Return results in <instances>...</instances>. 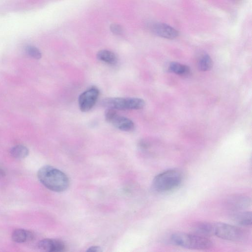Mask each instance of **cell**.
Masks as SVG:
<instances>
[{
	"mask_svg": "<svg viewBox=\"0 0 252 252\" xmlns=\"http://www.w3.org/2000/svg\"><path fill=\"white\" fill-rule=\"evenodd\" d=\"M37 178L42 184L55 192H64L70 186L67 176L52 166L46 165L40 168L37 173Z\"/></svg>",
	"mask_w": 252,
	"mask_h": 252,
	"instance_id": "obj_1",
	"label": "cell"
},
{
	"mask_svg": "<svg viewBox=\"0 0 252 252\" xmlns=\"http://www.w3.org/2000/svg\"><path fill=\"white\" fill-rule=\"evenodd\" d=\"M171 240L175 245L194 250H207L214 245L213 242L208 237L193 233H175L171 235Z\"/></svg>",
	"mask_w": 252,
	"mask_h": 252,
	"instance_id": "obj_2",
	"label": "cell"
},
{
	"mask_svg": "<svg viewBox=\"0 0 252 252\" xmlns=\"http://www.w3.org/2000/svg\"><path fill=\"white\" fill-rule=\"evenodd\" d=\"M183 181V176L177 170L164 171L155 177L152 182L154 191L159 193L172 191L178 188Z\"/></svg>",
	"mask_w": 252,
	"mask_h": 252,
	"instance_id": "obj_3",
	"label": "cell"
},
{
	"mask_svg": "<svg viewBox=\"0 0 252 252\" xmlns=\"http://www.w3.org/2000/svg\"><path fill=\"white\" fill-rule=\"evenodd\" d=\"M211 229L212 236L228 241L240 242L245 237L244 231L237 226L223 223H211Z\"/></svg>",
	"mask_w": 252,
	"mask_h": 252,
	"instance_id": "obj_4",
	"label": "cell"
},
{
	"mask_svg": "<svg viewBox=\"0 0 252 252\" xmlns=\"http://www.w3.org/2000/svg\"><path fill=\"white\" fill-rule=\"evenodd\" d=\"M145 103L144 100L136 98H112L104 99L102 105L115 110H138L142 109Z\"/></svg>",
	"mask_w": 252,
	"mask_h": 252,
	"instance_id": "obj_5",
	"label": "cell"
},
{
	"mask_svg": "<svg viewBox=\"0 0 252 252\" xmlns=\"http://www.w3.org/2000/svg\"><path fill=\"white\" fill-rule=\"evenodd\" d=\"M100 94L99 90L93 87L82 93L79 97V106L82 112L90 111L95 105Z\"/></svg>",
	"mask_w": 252,
	"mask_h": 252,
	"instance_id": "obj_6",
	"label": "cell"
},
{
	"mask_svg": "<svg viewBox=\"0 0 252 252\" xmlns=\"http://www.w3.org/2000/svg\"><path fill=\"white\" fill-rule=\"evenodd\" d=\"M228 208L235 212L244 211L251 204L250 198L245 195H235L228 198L225 202Z\"/></svg>",
	"mask_w": 252,
	"mask_h": 252,
	"instance_id": "obj_7",
	"label": "cell"
},
{
	"mask_svg": "<svg viewBox=\"0 0 252 252\" xmlns=\"http://www.w3.org/2000/svg\"><path fill=\"white\" fill-rule=\"evenodd\" d=\"M150 29L156 35L167 39H174L179 35V32L172 26L162 23L153 24Z\"/></svg>",
	"mask_w": 252,
	"mask_h": 252,
	"instance_id": "obj_8",
	"label": "cell"
},
{
	"mask_svg": "<svg viewBox=\"0 0 252 252\" xmlns=\"http://www.w3.org/2000/svg\"><path fill=\"white\" fill-rule=\"evenodd\" d=\"M38 248L47 252H62L66 249L65 243L61 240L56 239H45L37 244Z\"/></svg>",
	"mask_w": 252,
	"mask_h": 252,
	"instance_id": "obj_9",
	"label": "cell"
},
{
	"mask_svg": "<svg viewBox=\"0 0 252 252\" xmlns=\"http://www.w3.org/2000/svg\"><path fill=\"white\" fill-rule=\"evenodd\" d=\"M110 123L116 128L122 131L131 132L135 129V124L131 120L123 116H119L118 114Z\"/></svg>",
	"mask_w": 252,
	"mask_h": 252,
	"instance_id": "obj_10",
	"label": "cell"
},
{
	"mask_svg": "<svg viewBox=\"0 0 252 252\" xmlns=\"http://www.w3.org/2000/svg\"><path fill=\"white\" fill-rule=\"evenodd\" d=\"M232 215L233 221L238 225L243 227H249L252 226V213L247 211L235 212Z\"/></svg>",
	"mask_w": 252,
	"mask_h": 252,
	"instance_id": "obj_11",
	"label": "cell"
},
{
	"mask_svg": "<svg viewBox=\"0 0 252 252\" xmlns=\"http://www.w3.org/2000/svg\"><path fill=\"white\" fill-rule=\"evenodd\" d=\"M34 237V235L32 232L23 229L16 230L12 234L13 240L19 243L30 241Z\"/></svg>",
	"mask_w": 252,
	"mask_h": 252,
	"instance_id": "obj_12",
	"label": "cell"
},
{
	"mask_svg": "<svg viewBox=\"0 0 252 252\" xmlns=\"http://www.w3.org/2000/svg\"><path fill=\"white\" fill-rule=\"evenodd\" d=\"M97 56L99 60L109 65H115L118 61L116 55L113 53L108 50L99 51Z\"/></svg>",
	"mask_w": 252,
	"mask_h": 252,
	"instance_id": "obj_13",
	"label": "cell"
},
{
	"mask_svg": "<svg viewBox=\"0 0 252 252\" xmlns=\"http://www.w3.org/2000/svg\"><path fill=\"white\" fill-rule=\"evenodd\" d=\"M169 69L171 72L184 76L189 75L191 72L189 67L177 62L171 63L169 65Z\"/></svg>",
	"mask_w": 252,
	"mask_h": 252,
	"instance_id": "obj_14",
	"label": "cell"
},
{
	"mask_svg": "<svg viewBox=\"0 0 252 252\" xmlns=\"http://www.w3.org/2000/svg\"><path fill=\"white\" fill-rule=\"evenodd\" d=\"M11 156L18 159H24L29 154V150L25 146L18 145L13 147L10 150Z\"/></svg>",
	"mask_w": 252,
	"mask_h": 252,
	"instance_id": "obj_15",
	"label": "cell"
},
{
	"mask_svg": "<svg viewBox=\"0 0 252 252\" xmlns=\"http://www.w3.org/2000/svg\"><path fill=\"white\" fill-rule=\"evenodd\" d=\"M213 66V60L208 55H203L201 57L198 62V68L201 71H209L212 69Z\"/></svg>",
	"mask_w": 252,
	"mask_h": 252,
	"instance_id": "obj_16",
	"label": "cell"
},
{
	"mask_svg": "<svg viewBox=\"0 0 252 252\" xmlns=\"http://www.w3.org/2000/svg\"><path fill=\"white\" fill-rule=\"evenodd\" d=\"M25 52L30 57L36 60L40 59L42 56L40 51L32 46H27L25 48Z\"/></svg>",
	"mask_w": 252,
	"mask_h": 252,
	"instance_id": "obj_17",
	"label": "cell"
},
{
	"mask_svg": "<svg viewBox=\"0 0 252 252\" xmlns=\"http://www.w3.org/2000/svg\"><path fill=\"white\" fill-rule=\"evenodd\" d=\"M111 32L116 35H121L123 33V28L119 24L113 23L110 26Z\"/></svg>",
	"mask_w": 252,
	"mask_h": 252,
	"instance_id": "obj_18",
	"label": "cell"
},
{
	"mask_svg": "<svg viewBox=\"0 0 252 252\" xmlns=\"http://www.w3.org/2000/svg\"><path fill=\"white\" fill-rule=\"evenodd\" d=\"M116 110L112 108H108L105 112L106 120L109 123H111L114 117L117 115Z\"/></svg>",
	"mask_w": 252,
	"mask_h": 252,
	"instance_id": "obj_19",
	"label": "cell"
},
{
	"mask_svg": "<svg viewBox=\"0 0 252 252\" xmlns=\"http://www.w3.org/2000/svg\"><path fill=\"white\" fill-rule=\"evenodd\" d=\"M87 251L90 252H101L102 251V248L99 246H93L90 247Z\"/></svg>",
	"mask_w": 252,
	"mask_h": 252,
	"instance_id": "obj_20",
	"label": "cell"
},
{
	"mask_svg": "<svg viewBox=\"0 0 252 252\" xmlns=\"http://www.w3.org/2000/svg\"><path fill=\"white\" fill-rule=\"evenodd\" d=\"M6 175L5 170L1 166H0V178H4Z\"/></svg>",
	"mask_w": 252,
	"mask_h": 252,
	"instance_id": "obj_21",
	"label": "cell"
}]
</instances>
